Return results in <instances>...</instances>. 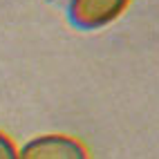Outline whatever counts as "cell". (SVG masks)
<instances>
[{"label":"cell","mask_w":159,"mask_h":159,"mask_svg":"<svg viewBox=\"0 0 159 159\" xmlns=\"http://www.w3.org/2000/svg\"><path fill=\"white\" fill-rule=\"evenodd\" d=\"M0 159H18V148L5 132H0Z\"/></svg>","instance_id":"3"},{"label":"cell","mask_w":159,"mask_h":159,"mask_svg":"<svg viewBox=\"0 0 159 159\" xmlns=\"http://www.w3.org/2000/svg\"><path fill=\"white\" fill-rule=\"evenodd\" d=\"M130 0H67L65 16L74 29L97 31L119 18Z\"/></svg>","instance_id":"1"},{"label":"cell","mask_w":159,"mask_h":159,"mask_svg":"<svg viewBox=\"0 0 159 159\" xmlns=\"http://www.w3.org/2000/svg\"><path fill=\"white\" fill-rule=\"evenodd\" d=\"M18 159H90V152L76 137L47 132L25 141L18 148Z\"/></svg>","instance_id":"2"}]
</instances>
